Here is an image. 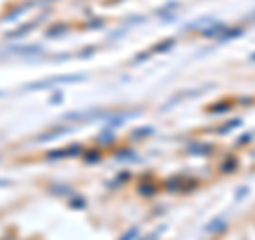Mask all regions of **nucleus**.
I'll return each instance as SVG.
<instances>
[{
    "instance_id": "nucleus-7",
    "label": "nucleus",
    "mask_w": 255,
    "mask_h": 240,
    "mask_svg": "<svg viewBox=\"0 0 255 240\" xmlns=\"http://www.w3.org/2000/svg\"><path fill=\"white\" fill-rule=\"evenodd\" d=\"M153 134V127H138V130H134L132 132V138H145V136H151Z\"/></svg>"
},
{
    "instance_id": "nucleus-8",
    "label": "nucleus",
    "mask_w": 255,
    "mask_h": 240,
    "mask_svg": "<svg viewBox=\"0 0 255 240\" xmlns=\"http://www.w3.org/2000/svg\"><path fill=\"white\" fill-rule=\"evenodd\" d=\"M36 26H38V21H30V23H28V26H21L19 30H15V32H11V34H9V36H13V38H15V36H21V34H23V32H30V30H34Z\"/></svg>"
},
{
    "instance_id": "nucleus-17",
    "label": "nucleus",
    "mask_w": 255,
    "mask_h": 240,
    "mask_svg": "<svg viewBox=\"0 0 255 240\" xmlns=\"http://www.w3.org/2000/svg\"><path fill=\"white\" fill-rule=\"evenodd\" d=\"M251 60H253V62H255V53H253V55H251Z\"/></svg>"
},
{
    "instance_id": "nucleus-4",
    "label": "nucleus",
    "mask_w": 255,
    "mask_h": 240,
    "mask_svg": "<svg viewBox=\"0 0 255 240\" xmlns=\"http://www.w3.org/2000/svg\"><path fill=\"white\" fill-rule=\"evenodd\" d=\"M174 43H177V41H174V38H168V41H164V43L155 45V47H153V49H151V51H153V53H166L168 49H172V47H174Z\"/></svg>"
},
{
    "instance_id": "nucleus-13",
    "label": "nucleus",
    "mask_w": 255,
    "mask_h": 240,
    "mask_svg": "<svg viewBox=\"0 0 255 240\" xmlns=\"http://www.w3.org/2000/svg\"><path fill=\"white\" fill-rule=\"evenodd\" d=\"M138 234V228H132L130 232H128V234H124V238L122 240H134V236Z\"/></svg>"
},
{
    "instance_id": "nucleus-9",
    "label": "nucleus",
    "mask_w": 255,
    "mask_h": 240,
    "mask_svg": "<svg viewBox=\"0 0 255 240\" xmlns=\"http://www.w3.org/2000/svg\"><path fill=\"white\" fill-rule=\"evenodd\" d=\"M243 121H241V119H234V121H228V123H223L221 127H219V134H223V132H230V130H234V127H238V125H241Z\"/></svg>"
},
{
    "instance_id": "nucleus-2",
    "label": "nucleus",
    "mask_w": 255,
    "mask_h": 240,
    "mask_svg": "<svg viewBox=\"0 0 255 240\" xmlns=\"http://www.w3.org/2000/svg\"><path fill=\"white\" fill-rule=\"evenodd\" d=\"M213 153V147L206 145V142H196V145L189 147V155H209Z\"/></svg>"
},
{
    "instance_id": "nucleus-10",
    "label": "nucleus",
    "mask_w": 255,
    "mask_h": 240,
    "mask_svg": "<svg viewBox=\"0 0 255 240\" xmlns=\"http://www.w3.org/2000/svg\"><path fill=\"white\" fill-rule=\"evenodd\" d=\"M223 228H226V221H223V219H215L213 223L206 226V230H209V232H217V230H223Z\"/></svg>"
},
{
    "instance_id": "nucleus-16",
    "label": "nucleus",
    "mask_w": 255,
    "mask_h": 240,
    "mask_svg": "<svg viewBox=\"0 0 255 240\" xmlns=\"http://www.w3.org/2000/svg\"><path fill=\"white\" fill-rule=\"evenodd\" d=\"M245 194H249V189H247V187H245V189H241V191H238V194H236V198H243Z\"/></svg>"
},
{
    "instance_id": "nucleus-5",
    "label": "nucleus",
    "mask_w": 255,
    "mask_h": 240,
    "mask_svg": "<svg viewBox=\"0 0 255 240\" xmlns=\"http://www.w3.org/2000/svg\"><path fill=\"white\" fill-rule=\"evenodd\" d=\"M66 30H68V26H66V23H58V26H53V28H49V30H47V36H49V38L62 36L64 32H66Z\"/></svg>"
},
{
    "instance_id": "nucleus-1",
    "label": "nucleus",
    "mask_w": 255,
    "mask_h": 240,
    "mask_svg": "<svg viewBox=\"0 0 255 240\" xmlns=\"http://www.w3.org/2000/svg\"><path fill=\"white\" fill-rule=\"evenodd\" d=\"M77 81H85V75H66V77H51L47 81H38V83H32L28 85L26 90L34 92V90H43V87H49L51 83H77Z\"/></svg>"
},
{
    "instance_id": "nucleus-3",
    "label": "nucleus",
    "mask_w": 255,
    "mask_h": 240,
    "mask_svg": "<svg viewBox=\"0 0 255 240\" xmlns=\"http://www.w3.org/2000/svg\"><path fill=\"white\" fill-rule=\"evenodd\" d=\"M226 30V26H223V23H215V26H211V28H206L202 34L206 36V38H213V36H219L221 32Z\"/></svg>"
},
{
    "instance_id": "nucleus-6",
    "label": "nucleus",
    "mask_w": 255,
    "mask_h": 240,
    "mask_svg": "<svg viewBox=\"0 0 255 240\" xmlns=\"http://www.w3.org/2000/svg\"><path fill=\"white\" fill-rule=\"evenodd\" d=\"M243 34V28H232V30H223L221 41H228V38H238Z\"/></svg>"
},
{
    "instance_id": "nucleus-14",
    "label": "nucleus",
    "mask_w": 255,
    "mask_h": 240,
    "mask_svg": "<svg viewBox=\"0 0 255 240\" xmlns=\"http://www.w3.org/2000/svg\"><path fill=\"white\" fill-rule=\"evenodd\" d=\"M102 142H113V134H109V132H105L102 134V138H100Z\"/></svg>"
},
{
    "instance_id": "nucleus-12",
    "label": "nucleus",
    "mask_w": 255,
    "mask_h": 240,
    "mask_svg": "<svg viewBox=\"0 0 255 240\" xmlns=\"http://www.w3.org/2000/svg\"><path fill=\"white\" fill-rule=\"evenodd\" d=\"M234 168H236V159H228V162L226 164H223L221 166V172H234Z\"/></svg>"
},
{
    "instance_id": "nucleus-15",
    "label": "nucleus",
    "mask_w": 255,
    "mask_h": 240,
    "mask_svg": "<svg viewBox=\"0 0 255 240\" xmlns=\"http://www.w3.org/2000/svg\"><path fill=\"white\" fill-rule=\"evenodd\" d=\"M249 140H251V134H245V136H243V138H241V140H238V145H245V142H249Z\"/></svg>"
},
{
    "instance_id": "nucleus-11",
    "label": "nucleus",
    "mask_w": 255,
    "mask_h": 240,
    "mask_svg": "<svg viewBox=\"0 0 255 240\" xmlns=\"http://www.w3.org/2000/svg\"><path fill=\"white\" fill-rule=\"evenodd\" d=\"M232 109V105H230V102H223V105H215V107H211L209 111L211 113H226V111H230Z\"/></svg>"
}]
</instances>
